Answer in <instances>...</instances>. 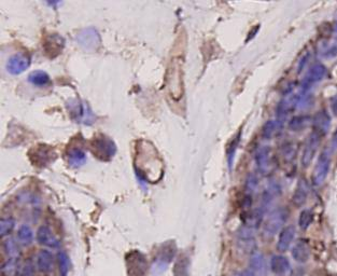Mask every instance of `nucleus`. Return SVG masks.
I'll return each instance as SVG.
<instances>
[{
    "mask_svg": "<svg viewBox=\"0 0 337 276\" xmlns=\"http://www.w3.org/2000/svg\"><path fill=\"white\" fill-rule=\"evenodd\" d=\"M292 257L296 262L305 263L309 260L310 248L305 241H299L292 248Z\"/></svg>",
    "mask_w": 337,
    "mask_h": 276,
    "instance_id": "4468645a",
    "label": "nucleus"
},
{
    "mask_svg": "<svg viewBox=\"0 0 337 276\" xmlns=\"http://www.w3.org/2000/svg\"><path fill=\"white\" fill-rule=\"evenodd\" d=\"M239 276H255V274L252 270H246V271L242 272Z\"/></svg>",
    "mask_w": 337,
    "mask_h": 276,
    "instance_id": "cd10ccee",
    "label": "nucleus"
},
{
    "mask_svg": "<svg viewBox=\"0 0 337 276\" xmlns=\"http://www.w3.org/2000/svg\"><path fill=\"white\" fill-rule=\"evenodd\" d=\"M295 233H296V230H295V227L292 226V224H291V226L284 227L280 231L279 237H278V242H277L278 252H280V253L287 252L294 240Z\"/></svg>",
    "mask_w": 337,
    "mask_h": 276,
    "instance_id": "423d86ee",
    "label": "nucleus"
},
{
    "mask_svg": "<svg viewBox=\"0 0 337 276\" xmlns=\"http://www.w3.org/2000/svg\"><path fill=\"white\" fill-rule=\"evenodd\" d=\"M333 145H334L335 147H337V131L335 132L334 136H333Z\"/></svg>",
    "mask_w": 337,
    "mask_h": 276,
    "instance_id": "c756f323",
    "label": "nucleus"
},
{
    "mask_svg": "<svg viewBox=\"0 0 337 276\" xmlns=\"http://www.w3.org/2000/svg\"><path fill=\"white\" fill-rule=\"evenodd\" d=\"M255 162L257 169L263 174H267L271 169V159H270V150L268 147H261L258 148L255 155Z\"/></svg>",
    "mask_w": 337,
    "mask_h": 276,
    "instance_id": "1a4fd4ad",
    "label": "nucleus"
},
{
    "mask_svg": "<svg viewBox=\"0 0 337 276\" xmlns=\"http://www.w3.org/2000/svg\"><path fill=\"white\" fill-rule=\"evenodd\" d=\"M314 132L318 134L319 136H325L329 132L330 126H331V118L326 110H321L315 115L314 121Z\"/></svg>",
    "mask_w": 337,
    "mask_h": 276,
    "instance_id": "6e6552de",
    "label": "nucleus"
},
{
    "mask_svg": "<svg viewBox=\"0 0 337 276\" xmlns=\"http://www.w3.org/2000/svg\"><path fill=\"white\" fill-rule=\"evenodd\" d=\"M58 260H60V270L62 276H67L70 270V260L66 253H61L58 255Z\"/></svg>",
    "mask_w": 337,
    "mask_h": 276,
    "instance_id": "412c9836",
    "label": "nucleus"
},
{
    "mask_svg": "<svg viewBox=\"0 0 337 276\" xmlns=\"http://www.w3.org/2000/svg\"><path fill=\"white\" fill-rule=\"evenodd\" d=\"M19 269L18 260L15 257H12L9 260H6L1 268V273L3 276H17Z\"/></svg>",
    "mask_w": 337,
    "mask_h": 276,
    "instance_id": "dca6fc26",
    "label": "nucleus"
},
{
    "mask_svg": "<svg viewBox=\"0 0 337 276\" xmlns=\"http://www.w3.org/2000/svg\"><path fill=\"white\" fill-rule=\"evenodd\" d=\"M189 271V261L184 258H180L174 266V276H187Z\"/></svg>",
    "mask_w": 337,
    "mask_h": 276,
    "instance_id": "aec40b11",
    "label": "nucleus"
},
{
    "mask_svg": "<svg viewBox=\"0 0 337 276\" xmlns=\"http://www.w3.org/2000/svg\"><path fill=\"white\" fill-rule=\"evenodd\" d=\"M330 165H331V158H330L329 152L323 151L320 155L318 161H317L313 174V183L315 185H321L326 182L330 171Z\"/></svg>",
    "mask_w": 337,
    "mask_h": 276,
    "instance_id": "20e7f679",
    "label": "nucleus"
},
{
    "mask_svg": "<svg viewBox=\"0 0 337 276\" xmlns=\"http://www.w3.org/2000/svg\"><path fill=\"white\" fill-rule=\"evenodd\" d=\"M37 268L42 273H51L54 269V260L53 256L48 250H41L37 256Z\"/></svg>",
    "mask_w": 337,
    "mask_h": 276,
    "instance_id": "9d476101",
    "label": "nucleus"
},
{
    "mask_svg": "<svg viewBox=\"0 0 337 276\" xmlns=\"http://www.w3.org/2000/svg\"><path fill=\"white\" fill-rule=\"evenodd\" d=\"M308 121L309 118L306 117V115H296V117H293L291 119L289 126L291 130H293L295 132L301 131L304 127H306V125L308 124Z\"/></svg>",
    "mask_w": 337,
    "mask_h": 276,
    "instance_id": "f3484780",
    "label": "nucleus"
},
{
    "mask_svg": "<svg viewBox=\"0 0 337 276\" xmlns=\"http://www.w3.org/2000/svg\"><path fill=\"white\" fill-rule=\"evenodd\" d=\"M308 193H309L308 184H306L305 181H301L299 184H297L293 196H292V203L294 206L296 207L303 206V205L305 204L307 201Z\"/></svg>",
    "mask_w": 337,
    "mask_h": 276,
    "instance_id": "2eb2a0df",
    "label": "nucleus"
},
{
    "mask_svg": "<svg viewBox=\"0 0 337 276\" xmlns=\"http://www.w3.org/2000/svg\"><path fill=\"white\" fill-rule=\"evenodd\" d=\"M37 240L41 245L48 246L51 248H57L60 246V241L48 227H42L39 229L37 233Z\"/></svg>",
    "mask_w": 337,
    "mask_h": 276,
    "instance_id": "ddd939ff",
    "label": "nucleus"
},
{
    "mask_svg": "<svg viewBox=\"0 0 337 276\" xmlns=\"http://www.w3.org/2000/svg\"><path fill=\"white\" fill-rule=\"evenodd\" d=\"M314 219V214L310 209H304L300 214L299 218V226L302 230H306L312 224Z\"/></svg>",
    "mask_w": 337,
    "mask_h": 276,
    "instance_id": "a211bd4d",
    "label": "nucleus"
},
{
    "mask_svg": "<svg viewBox=\"0 0 337 276\" xmlns=\"http://www.w3.org/2000/svg\"><path fill=\"white\" fill-rule=\"evenodd\" d=\"M327 75V67L325 65H322V64L318 63V64H315L310 69L308 70V73L305 77V80L303 82V86L304 88H309L310 86L315 85V83L321 81L323 78H325Z\"/></svg>",
    "mask_w": 337,
    "mask_h": 276,
    "instance_id": "0eeeda50",
    "label": "nucleus"
},
{
    "mask_svg": "<svg viewBox=\"0 0 337 276\" xmlns=\"http://www.w3.org/2000/svg\"><path fill=\"white\" fill-rule=\"evenodd\" d=\"M1 226H0V232H1V235H6L9 232H11L13 227H14V221L13 219H10V218H6V219L1 220Z\"/></svg>",
    "mask_w": 337,
    "mask_h": 276,
    "instance_id": "b1692460",
    "label": "nucleus"
},
{
    "mask_svg": "<svg viewBox=\"0 0 337 276\" xmlns=\"http://www.w3.org/2000/svg\"><path fill=\"white\" fill-rule=\"evenodd\" d=\"M18 240L21 241L24 245H28V244H30L32 241L31 230L28 227L23 226L18 231Z\"/></svg>",
    "mask_w": 337,
    "mask_h": 276,
    "instance_id": "5701e85b",
    "label": "nucleus"
},
{
    "mask_svg": "<svg viewBox=\"0 0 337 276\" xmlns=\"http://www.w3.org/2000/svg\"><path fill=\"white\" fill-rule=\"evenodd\" d=\"M332 111L335 115H337V97L334 98L332 101Z\"/></svg>",
    "mask_w": 337,
    "mask_h": 276,
    "instance_id": "c85d7f7f",
    "label": "nucleus"
},
{
    "mask_svg": "<svg viewBox=\"0 0 337 276\" xmlns=\"http://www.w3.org/2000/svg\"><path fill=\"white\" fill-rule=\"evenodd\" d=\"M250 267L252 269V271H261L264 267V259H263V256L257 253L256 250L254 253H252L251 256V260H250Z\"/></svg>",
    "mask_w": 337,
    "mask_h": 276,
    "instance_id": "6ab92c4d",
    "label": "nucleus"
},
{
    "mask_svg": "<svg viewBox=\"0 0 337 276\" xmlns=\"http://www.w3.org/2000/svg\"><path fill=\"white\" fill-rule=\"evenodd\" d=\"M291 265L290 261L282 255L273 256L270 259V270L271 272L277 275H283L290 271Z\"/></svg>",
    "mask_w": 337,
    "mask_h": 276,
    "instance_id": "f8f14e48",
    "label": "nucleus"
},
{
    "mask_svg": "<svg viewBox=\"0 0 337 276\" xmlns=\"http://www.w3.org/2000/svg\"><path fill=\"white\" fill-rule=\"evenodd\" d=\"M278 127V122L274 120H269L263 126V137L269 139L273 137V135L275 134L276 130Z\"/></svg>",
    "mask_w": 337,
    "mask_h": 276,
    "instance_id": "4be33fe9",
    "label": "nucleus"
},
{
    "mask_svg": "<svg viewBox=\"0 0 337 276\" xmlns=\"http://www.w3.org/2000/svg\"><path fill=\"white\" fill-rule=\"evenodd\" d=\"M300 100H301L300 96H296V95L286 96V97H284L279 102V105H278V108H277L278 118L283 119L297 104H299Z\"/></svg>",
    "mask_w": 337,
    "mask_h": 276,
    "instance_id": "9b49d317",
    "label": "nucleus"
},
{
    "mask_svg": "<svg viewBox=\"0 0 337 276\" xmlns=\"http://www.w3.org/2000/svg\"><path fill=\"white\" fill-rule=\"evenodd\" d=\"M258 184V179L254 174H250L247 178V184H246V188L248 192H253Z\"/></svg>",
    "mask_w": 337,
    "mask_h": 276,
    "instance_id": "393cba45",
    "label": "nucleus"
},
{
    "mask_svg": "<svg viewBox=\"0 0 337 276\" xmlns=\"http://www.w3.org/2000/svg\"><path fill=\"white\" fill-rule=\"evenodd\" d=\"M4 249H5L6 254H9L10 256H15L18 253L17 244L13 240H8L5 242Z\"/></svg>",
    "mask_w": 337,
    "mask_h": 276,
    "instance_id": "a878e982",
    "label": "nucleus"
},
{
    "mask_svg": "<svg viewBox=\"0 0 337 276\" xmlns=\"http://www.w3.org/2000/svg\"><path fill=\"white\" fill-rule=\"evenodd\" d=\"M135 164L139 174L149 182L157 183L163 176V162L155 147L147 140L138 142Z\"/></svg>",
    "mask_w": 337,
    "mask_h": 276,
    "instance_id": "f257e3e1",
    "label": "nucleus"
},
{
    "mask_svg": "<svg viewBox=\"0 0 337 276\" xmlns=\"http://www.w3.org/2000/svg\"><path fill=\"white\" fill-rule=\"evenodd\" d=\"M288 219V211L284 208H277L271 211L265 219L263 226V233L266 237H273L283 228V224Z\"/></svg>",
    "mask_w": 337,
    "mask_h": 276,
    "instance_id": "7ed1b4c3",
    "label": "nucleus"
},
{
    "mask_svg": "<svg viewBox=\"0 0 337 276\" xmlns=\"http://www.w3.org/2000/svg\"><path fill=\"white\" fill-rule=\"evenodd\" d=\"M166 87L173 99H180L183 95L182 60L176 57L170 62L166 74Z\"/></svg>",
    "mask_w": 337,
    "mask_h": 276,
    "instance_id": "f03ea898",
    "label": "nucleus"
},
{
    "mask_svg": "<svg viewBox=\"0 0 337 276\" xmlns=\"http://www.w3.org/2000/svg\"><path fill=\"white\" fill-rule=\"evenodd\" d=\"M320 138L318 134H316L315 132L310 135L308 137L307 143L304 147V151H303V156H302V165L304 168H307V166L310 165V163L313 162V160L316 156V152L319 148L320 145Z\"/></svg>",
    "mask_w": 337,
    "mask_h": 276,
    "instance_id": "39448f33",
    "label": "nucleus"
},
{
    "mask_svg": "<svg viewBox=\"0 0 337 276\" xmlns=\"http://www.w3.org/2000/svg\"><path fill=\"white\" fill-rule=\"evenodd\" d=\"M34 275H35V266L30 260H28L22 269L21 276H34Z\"/></svg>",
    "mask_w": 337,
    "mask_h": 276,
    "instance_id": "bb28decb",
    "label": "nucleus"
}]
</instances>
